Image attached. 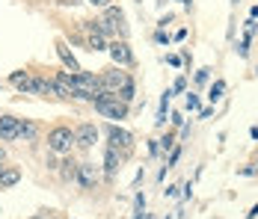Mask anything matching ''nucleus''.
<instances>
[{"label": "nucleus", "instance_id": "obj_1", "mask_svg": "<svg viewBox=\"0 0 258 219\" xmlns=\"http://www.w3.org/2000/svg\"><path fill=\"white\" fill-rule=\"evenodd\" d=\"M75 145H78L75 127H69V124H53L51 130H48V151H51V154L66 157V154H72Z\"/></svg>", "mask_w": 258, "mask_h": 219}, {"label": "nucleus", "instance_id": "obj_2", "mask_svg": "<svg viewBox=\"0 0 258 219\" xmlns=\"http://www.w3.org/2000/svg\"><path fill=\"white\" fill-rule=\"evenodd\" d=\"M107 145H113V148H119L122 154H125V160H128L131 154H134V133L131 130H125V127H116V124H110L107 127Z\"/></svg>", "mask_w": 258, "mask_h": 219}, {"label": "nucleus", "instance_id": "obj_3", "mask_svg": "<svg viewBox=\"0 0 258 219\" xmlns=\"http://www.w3.org/2000/svg\"><path fill=\"white\" fill-rule=\"evenodd\" d=\"M107 53H110V59H113L119 68H131V65H134V50H131L128 39H113V42L107 45Z\"/></svg>", "mask_w": 258, "mask_h": 219}, {"label": "nucleus", "instance_id": "obj_4", "mask_svg": "<svg viewBox=\"0 0 258 219\" xmlns=\"http://www.w3.org/2000/svg\"><path fill=\"white\" fill-rule=\"evenodd\" d=\"M122 163H125V154H122L119 148H113V145L104 148V166H101V172H104V178H107V181H113V178H116V172L122 169Z\"/></svg>", "mask_w": 258, "mask_h": 219}, {"label": "nucleus", "instance_id": "obj_5", "mask_svg": "<svg viewBox=\"0 0 258 219\" xmlns=\"http://www.w3.org/2000/svg\"><path fill=\"white\" fill-rule=\"evenodd\" d=\"M101 166H95V163H78V181L83 190H92V187H98V181H101Z\"/></svg>", "mask_w": 258, "mask_h": 219}, {"label": "nucleus", "instance_id": "obj_6", "mask_svg": "<svg viewBox=\"0 0 258 219\" xmlns=\"http://www.w3.org/2000/svg\"><path fill=\"white\" fill-rule=\"evenodd\" d=\"M128 80H131V74L122 71V68L116 65V68H110V71L101 74V89H104V92H119Z\"/></svg>", "mask_w": 258, "mask_h": 219}, {"label": "nucleus", "instance_id": "obj_7", "mask_svg": "<svg viewBox=\"0 0 258 219\" xmlns=\"http://www.w3.org/2000/svg\"><path fill=\"white\" fill-rule=\"evenodd\" d=\"M98 136H101V130H98L92 122H83V124H78V127H75V139H78L80 148H95Z\"/></svg>", "mask_w": 258, "mask_h": 219}, {"label": "nucleus", "instance_id": "obj_8", "mask_svg": "<svg viewBox=\"0 0 258 219\" xmlns=\"http://www.w3.org/2000/svg\"><path fill=\"white\" fill-rule=\"evenodd\" d=\"M18 127H21V119L18 116L3 113L0 116V142H15L18 139Z\"/></svg>", "mask_w": 258, "mask_h": 219}, {"label": "nucleus", "instance_id": "obj_9", "mask_svg": "<svg viewBox=\"0 0 258 219\" xmlns=\"http://www.w3.org/2000/svg\"><path fill=\"white\" fill-rule=\"evenodd\" d=\"M9 83H12V86L21 92V95H36V92H33V74L24 71V68H21V71H12V74H9Z\"/></svg>", "mask_w": 258, "mask_h": 219}, {"label": "nucleus", "instance_id": "obj_10", "mask_svg": "<svg viewBox=\"0 0 258 219\" xmlns=\"http://www.w3.org/2000/svg\"><path fill=\"white\" fill-rule=\"evenodd\" d=\"M33 92L42 98H53V77H48V74H33Z\"/></svg>", "mask_w": 258, "mask_h": 219}, {"label": "nucleus", "instance_id": "obj_11", "mask_svg": "<svg viewBox=\"0 0 258 219\" xmlns=\"http://www.w3.org/2000/svg\"><path fill=\"white\" fill-rule=\"evenodd\" d=\"M39 133H42V127L33 122V119H21V127H18V139H24V142H36V139H39Z\"/></svg>", "mask_w": 258, "mask_h": 219}, {"label": "nucleus", "instance_id": "obj_12", "mask_svg": "<svg viewBox=\"0 0 258 219\" xmlns=\"http://www.w3.org/2000/svg\"><path fill=\"white\" fill-rule=\"evenodd\" d=\"M56 53H59V59H62V65L69 68V71H80L78 59H75V53L69 50V45L62 42V39H56Z\"/></svg>", "mask_w": 258, "mask_h": 219}, {"label": "nucleus", "instance_id": "obj_13", "mask_svg": "<svg viewBox=\"0 0 258 219\" xmlns=\"http://www.w3.org/2000/svg\"><path fill=\"white\" fill-rule=\"evenodd\" d=\"M18 181H21V169H15V166H3L0 169V190H12Z\"/></svg>", "mask_w": 258, "mask_h": 219}, {"label": "nucleus", "instance_id": "obj_14", "mask_svg": "<svg viewBox=\"0 0 258 219\" xmlns=\"http://www.w3.org/2000/svg\"><path fill=\"white\" fill-rule=\"evenodd\" d=\"M107 45H110V39H107V36H101V33H92V36H86V50H95V53H101V50H107Z\"/></svg>", "mask_w": 258, "mask_h": 219}, {"label": "nucleus", "instance_id": "obj_15", "mask_svg": "<svg viewBox=\"0 0 258 219\" xmlns=\"http://www.w3.org/2000/svg\"><path fill=\"white\" fill-rule=\"evenodd\" d=\"M169 98H172V89H166V92H163V98H160V110H157V119H155L157 127H163V124H166V113H169Z\"/></svg>", "mask_w": 258, "mask_h": 219}, {"label": "nucleus", "instance_id": "obj_16", "mask_svg": "<svg viewBox=\"0 0 258 219\" xmlns=\"http://www.w3.org/2000/svg\"><path fill=\"white\" fill-rule=\"evenodd\" d=\"M59 166H62V169H59V178H62V181H75V178H78V163H75L72 157H66Z\"/></svg>", "mask_w": 258, "mask_h": 219}, {"label": "nucleus", "instance_id": "obj_17", "mask_svg": "<svg viewBox=\"0 0 258 219\" xmlns=\"http://www.w3.org/2000/svg\"><path fill=\"white\" fill-rule=\"evenodd\" d=\"M116 98H119V101H125V104H131V101L137 98V86H134V77H131L128 83H125V86H122V89L116 92Z\"/></svg>", "mask_w": 258, "mask_h": 219}, {"label": "nucleus", "instance_id": "obj_18", "mask_svg": "<svg viewBox=\"0 0 258 219\" xmlns=\"http://www.w3.org/2000/svg\"><path fill=\"white\" fill-rule=\"evenodd\" d=\"M223 92H226V80H217L214 86H211V92H208V101H211V107L223 98Z\"/></svg>", "mask_w": 258, "mask_h": 219}, {"label": "nucleus", "instance_id": "obj_19", "mask_svg": "<svg viewBox=\"0 0 258 219\" xmlns=\"http://www.w3.org/2000/svg\"><path fill=\"white\" fill-rule=\"evenodd\" d=\"M157 145H160V151H172V148H175V136H172V133H166V136H160V139H157Z\"/></svg>", "mask_w": 258, "mask_h": 219}, {"label": "nucleus", "instance_id": "obj_20", "mask_svg": "<svg viewBox=\"0 0 258 219\" xmlns=\"http://www.w3.org/2000/svg\"><path fill=\"white\" fill-rule=\"evenodd\" d=\"M255 33H258V21H255V18H249V21L243 24V39H252Z\"/></svg>", "mask_w": 258, "mask_h": 219}, {"label": "nucleus", "instance_id": "obj_21", "mask_svg": "<svg viewBox=\"0 0 258 219\" xmlns=\"http://www.w3.org/2000/svg\"><path fill=\"white\" fill-rule=\"evenodd\" d=\"M155 42H157V45H169L172 39H169V33H166V30H157V33H155Z\"/></svg>", "mask_w": 258, "mask_h": 219}, {"label": "nucleus", "instance_id": "obj_22", "mask_svg": "<svg viewBox=\"0 0 258 219\" xmlns=\"http://www.w3.org/2000/svg\"><path fill=\"white\" fill-rule=\"evenodd\" d=\"M184 107H187V110H199V98L190 92V95L184 98Z\"/></svg>", "mask_w": 258, "mask_h": 219}, {"label": "nucleus", "instance_id": "obj_23", "mask_svg": "<svg viewBox=\"0 0 258 219\" xmlns=\"http://www.w3.org/2000/svg\"><path fill=\"white\" fill-rule=\"evenodd\" d=\"M234 50H237V56H243V59H246V56H249V39H243Z\"/></svg>", "mask_w": 258, "mask_h": 219}, {"label": "nucleus", "instance_id": "obj_24", "mask_svg": "<svg viewBox=\"0 0 258 219\" xmlns=\"http://www.w3.org/2000/svg\"><path fill=\"white\" fill-rule=\"evenodd\" d=\"M208 77H211V68H199L196 71V83H208Z\"/></svg>", "mask_w": 258, "mask_h": 219}, {"label": "nucleus", "instance_id": "obj_25", "mask_svg": "<svg viewBox=\"0 0 258 219\" xmlns=\"http://www.w3.org/2000/svg\"><path fill=\"white\" fill-rule=\"evenodd\" d=\"M86 3H89V6H95V9H107L113 0H86Z\"/></svg>", "mask_w": 258, "mask_h": 219}, {"label": "nucleus", "instance_id": "obj_26", "mask_svg": "<svg viewBox=\"0 0 258 219\" xmlns=\"http://www.w3.org/2000/svg\"><path fill=\"white\" fill-rule=\"evenodd\" d=\"M184 89H187V80H184V77H178V80L172 83V92H184Z\"/></svg>", "mask_w": 258, "mask_h": 219}, {"label": "nucleus", "instance_id": "obj_27", "mask_svg": "<svg viewBox=\"0 0 258 219\" xmlns=\"http://www.w3.org/2000/svg\"><path fill=\"white\" fill-rule=\"evenodd\" d=\"M149 154H152V157H157V154H160V145H157V139H152V142H149Z\"/></svg>", "mask_w": 258, "mask_h": 219}, {"label": "nucleus", "instance_id": "obj_28", "mask_svg": "<svg viewBox=\"0 0 258 219\" xmlns=\"http://www.w3.org/2000/svg\"><path fill=\"white\" fill-rule=\"evenodd\" d=\"M255 163H252V166H243V169H240V175H246V178H249V175H255Z\"/></svg>", "mask_w": 258, "mask_h": 219}, {"label": "nucleus", "instance_id": "obj_29", "mask_svg": "<svg viewBox=\"0 0 258 219\" xmlns=\"http://www.w3.org/2000/svg\"><path fill=\"white\" fill-rule=\"evenodd\" d=\"M59 6H78V3H83V0H56Z\"/></svg>", "mask_w": 258, "mask_h": 219}, {"label": "nucleus", "instance_id": "obj_30", "mask_svg": "<svg viewBox=\"0 0 258 219\" xmlns=\"http://www.w3.org/2000/svg\"><path fill=\"white\" fill-rule=\"evenodd\" d=\"M181 190H184V198H190V195H193V184H184Z\"/></svg>", "mask_w": 258, "mask_h": 219}, {"label": "nucleus", "instance_id": "obj_31", "mask_svg": "<svg viewBox=\"0 0 258 219\" xmlns=\"http://www.w3.org/2000/svg\"><path fill=\"white\" fill-rule=\"evenodd\" d=\"M211 113H214V107H205V110H199V119H208Z\"/></svg>", "mask_w": 258, "mask_h": 219}, {"label": "nucleus", "instance_id": "obj_32", "mask_svg": "<svg viewBox=\"0 0 258 219\" xmlns=\"http://www.w3.org/2000/svg\"><path fill=\"white\" fill-rule=\"evenodd\" d=\"M169 119H172V124H184V119H181V113H172Z\"/></svg>", "mask_w": 258, "mask_h": 219}, {"label": "nucleus", "instance_id": "obj_33", "mask_svg": "<svg viewBox=\"0 0 258 219\" xmlns=\"http://www.w3.org/2000/svg\"><path fill=\"white\" fill-rule=\"evenodd\" d=\"M246 219H258V204L252 207V210H249V213H246Z\"/></svg>", "mask_w": 258, "mask_h": 219}, {"label": "nucleus", "instance_id": "obj_34", "mask_svg": "<svg viewBox=\"0 0 258 219\" xmlns=\"http://www.w3.org/2000/svg\"><path fill=\"white\" fill-rule=\"evenodd\" d=\"M249 18H255V21H258V3L252 6V9H249Z\"/></svg>", "mask_w": 258, "mask_h": 219}, {"label": "nucleus", "instance_id": "obj_35", "mask_svg": "<svg viewBox=\"0 0 258 219\" xmlns=\"http://www.w3.org/2000/svg\"><path fill=\"white\" fill-rule=\"evenodd\" d=\"M249 136H252V139H258V127H252V130H249Z\"/></svg>", "mask_w": 258, "mask_h": 219}, {"label": "nucleus", "instance_id": "obj_36", "mask_svg": "<svg viewBox=\"0 0 258 219\" xmlns=\"http://www.w3.org/2000/svg\"><path fill=\"white\" fill-rule=\"evenodd\" d=\"M3 160H6V151H3V148H0V163H3Z\"/></svg>", "mask_w": 258, "mask_h": 219}, {"label": "nucleus", "instance_id": "obj_37", "mask_svg": "<svg viewBox=\"0 0 258 219\" xmlns=\"http://www.w3.org/2000/svg\"><path fill=\"white\" fill-rule=\"evenodd\" d=\"M175 3H184V6H190V0H175Z\"/></svg>", "mask_w": 258, "mask_h": 219}, {"label": "nucleus", "instance_id": "obj_38", "mask_svg": "<svg viewBox=\"0 0 258 219\" xmlns=\"http://www.w3.org/2000/svg\"><path fill=\"white\" fill-rule=\"evenodd\" d=\"M30 219H48V216H39V213H36V216H30Z\"/></svg>", "mask_w": 258, "mask_h": 219}, {"label": "nucleus", "instance_id": "obj_39", "mask_svg": "<svg viewBox=\"0 0 258 219\" xmlns=\"http://www.w3.org/2000/svg\"><path fill=\"white\" fill-rule=\"evenodd\" d=\"M166 219H172V216H166Z\"/></svg>", "mask_w": 258, "mask_h": 219}, {"label": "nucleus", "instance_id": "obj_40", "mask_svg": "<svg viewBox=\"0 0 258 219\" xmlns=\"http://www.w3.org/2000/svg\"><path fill=\"white\" fill-rule=\"evenodd\" d=\"M255 169H258V163H255Z\"/></svg>", "mask_w": 258, "mask_h": 219}]
</instances>
